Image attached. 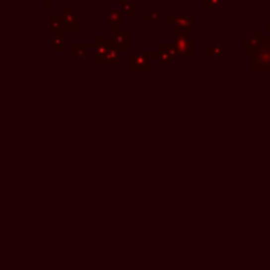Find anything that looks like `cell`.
<instances>
[{
  "mask_svg": "<svg viewBox=\"0 0 270 270\" xmlns=\"http://www.w3.org/2000/svg\"><path fill=\"white\" fill-rule=\"evenodd\" d=\"M172 45L179 51L180 59H193L195 57V40L190 37L187 30L174 29L172 30Z\"/></svg>",
  "mask_w": 270,
  "mask_h": 270,
  "instance_id": "cell-2",
  "label": "cell"
},
{
  "mask_svg": "<svg viewBox=\"0 0 270 270\" xmlns=\"http://www.w3.org/2000/svg\"><path fill=\"white\" fill-rule=\"evenodd\" d=\"M207 57L208 59H223L224 57V45L223 43H208L207 45Z\"/></svg>",
  "mask_w": 270,
  "mask_h": 270,
  "instance_id": "cell-12",
  "label": "cell"
},
{
  "mask_svg": "<svg viewBox=\"0 0 270 270\" xmlns=\"http://www.w3.org/2000/svg\"><path fill=\"white\" fill-rule=\"evenodd\" d=\"M111 38H112V43H114V46L120 52H130V30L128 29H120L114 32V37Z\"/></svg>",
  "mask_w": 270,
  "mask_h": 270,
  "instance_id": "cell-7",
  "label": "cell"
},
{
  "mask_svg": "<svg viewBox=\"0 0 270 270\" xmlns=\"http://www.w3.org/2000/svg\"><path fill=\"white\" fill-rule=\"evenodd\" d=\"M164 21L174 24V29H180V30H191L195 27V16L193 14H180V16H174V14H166L164 16Z\"/></svg>",
  "mask_w": 270,
  "mask_h": 270,
  "instance_id": "cell-5",
  "label": "cell"
},
{
  "mask_svg": "<svg viewBox=\"0 0 270 270\" xmlns=\"http://www.w3.org/2000/svg\"><path fill=\"white\" fill-rule=\"evenodd\" d=\"M158 19H160V11H158V10H152V11H149L147 14L142 16V21H144L145 24H149V22H156Z\"/></svg>",
  "mask_w": 270,
  "mask_h": 270,
  "instance_id": "cell-18",
  "label": "cell"
},
{
  "mask_svg": "<svg viewBox=\"0 0 270 270\" xmlns=\"http://www.w3.org/2000/svg\"><path fill=\"white\" fill-rule=\"evenodd\" d=\"M156 62H158V65H166V67H171V65H174V62L176 60H172L171 57H168V56H164V54H160L158 56V59H156Z\"/></svg>",
  "mask_w": 270,
  "mask_h": 270,
  "instance_id": "cell-19",
  "label": "cell"
},
{
  "mask_svg": "<svg viewBox=\"0 0 270 270\" xmlns=\"http://www.w3.org/2000/svg\"><path fill=\"white\" fill-rule=\"evenodd\" d=\"M92 51H95L93 43H74L71 45V57L76 60H84Z\"/></svg>",
  "mask_w": 270,
  "mask_h": 270,
  "instance_id": "cell-8",
  "label": "cell"
},
{
  "mask_svg": "<svg viewBox=\"0 0 270 270\" xmlns=\"http://www.w3.org/2000/svg\"><path fill=\"white\" fill-rule=\"evenodd\" d=\"M40 2H45V0H40ZM51 2H56V0H51Z\"/></svg>",
  "mask_w": 270,
  "mask_h": 270,
  "instance_id": "cell-22",
  "label": "cell"
},
{
  "mask_svg": "<svg viewBox=\"0 0 270 270\" xmlns=\"http://www.w3.org/2000/svg\"><path fill=\"white\" fill-rule=\"evenodd\" d=\"M224 0H201V6L205 8L207 13L210 16H215L218 10L223 6Z\"/></svg>",
  "mask_w": 270,
  "mask_h": 270,
  "instance_id": "cell-14",
  "label": "cell"
},
{
  "mask_svg": "<svg viewBox=\"0 0 270 270\" xmlns=\"http://www.w3.org/2000/svg\"><path fill=\"white\" fill-rule=\"evenodd\" d=\"M251 71L270 73V37L263 38V43L251 54Z\"/></svg>",
  "mask_w": 270,
  "mask_h": 270,
  "instance_id": "cell-1",
  "label": "cell"
},
{
  "mask_svg": "<svg viewBox=\"0 0 270 270\" xmlns=\"http://www.w3.org/2000/svg\"><path fill=\"white\" fill-rule=\"evenodd\" d=\"M64 22H65V29L67 30H77L79 29V19L74 13L71 6H67L64 10Z\"/></svg>",
  "mask_w": 270,
  "mask_h": 270,
  "instance_id": "cell-11",
  "label": "cell"
},
{
  "mask_svg": "<svg viewBox=\"0 0 270 270\" xmlns=\"http://www.w3.org/2000/svg\"><path fill=\"white\" fill-rule=\"evenodd\" d=\"M122 13L124 14H128V16H136L137 13V2L136 0H125L124 3H122Z\"/></svg>",
  "mask_w": 270,
  "mask_h": 270,
  "instance_id": "cell-16",
  "label": "cell"
},
{
  "mask_svg": "<svg viewBox=\"0 0 270 270\" xmlns=\"http://www.w3.org/2000/svg\"><path fill=\"white\" fill-rule=\"evenodd\" d=\"M93 45H95V57H93V65L95 67H106L109 65L108 62V54L111 48L114 46L111 37H95L93 38Z\"/></svg>",
  "mask_w": 270,
  "mask_h": 270,
  "instance_id": "cell-4",
  "label": "cell"
},
{
  "mask_svg": "<svg viewBox=\"0 0 270 270\" xmlns=\"http://www.w3.org/2000/svg\"><path fill=\"white\" fill-rule=\"evenodd\" d=\"M65 30H49V49L54 52L65 51Z\"/></svg>",
  "mask_w": 270,
  "mask_h": 270,
  "instance_id": "cell-6",
  "label": "cell"
},
{
  "mask_svg": "<svg viewBox=\"0 0 270 270\" xmlns=\"http://www.w3.org/2000/svg\"><path fill=\"white\" fill-rule=\"evenodd\" d=\"M51 5V0H45V2H43V6H45V8H48Z\"/></svg>",
  "mask_w": 270,
  "mask_h": 270,
  "instance_id": "cell-21",
  "label": "cell"
},
{
  "mask_svg": "<svg viewBox=\"0 0 270 270\" xmlns=\"http://www.w3.org/2000/svg\"><path fill=\"white\" fill-rule=\"evenodd\" d=\"M158 52H160V54H164V56L171 57L172 60L180 59L179 51L176 49V46H174L172 43H160V45H158Z\"/></svg>",
  "mask_w": 270,
  "mask_h": 270,
  "instance_id": "cell-13",
  "label": "cell"
},
{
  "mask_svg": "<svg viewBox=\"0 0 270 270\" xmlns=\"http://www.w3.org/2000/svg\"><path fill=\"white\" fill-rule=\"evenodd\" d=\"M266 30H267V35H269V37H270V21L266 24Z\"/></svg>",
  "mask_w": 270,
  "mask_h": 270,
  "instance_id": "cell-20",
  "label": "cell"
},
{
  "mask_svg": "<svg viewBox=\"0 0 270 270\" xmlns=\"http://www.w3.org/2000/svg\"><path fill=\"white\" fill-rule=\"evenodd\" d=\"M108 29L109 30H120L124 29V13L122 10H117V8H111L108 13Z\"/></svg>",
  "mask_w": 270,
  "mask_h": 270,
  "instance_id": "cell-9",
  "label": "cell"
},
{
  "mask_svg": "<svg viewBox=\"0 0 270 270\" xmlns=\"http://www.w3.org/2000/svg\"><path fill=\"white\" fill-rule=\"evenodd\" d=\"M152 69V57L149 51H130L128 52V71L130 73H149Z\"/></svg>",
  "mask_w": 270,
  "mask_h": 270,
  "instance_id": "cell-3",
  "label": "cell"
},
{
  "mask_svg": "<svg viewBox=\"0 0 270 270\" xmlns=\"http://www.w3.org/2000/svg\"><path fill=\"white\" fill-rule=\"evenodd\" d=\"M263 38L259 33V29H253L251 30V35L243 40V49L248 51V52H253L255 49H258L261 46V43H263Z\"/></svg>",
  "mask_w": 270,
  "mask_h": 270,
  "instance_id": "cell-10",
  "label": "cell"
},
{
  "mask_svg": "<svg viewBox=\"0 0 270 270\" xmlns=\"http://www.w3.org/2000/svg\"><path fill=\"white\" fill-rule=\"evenodd\" d=\"M108 62L109 64H114L117 67H122L124 65V60H122V52L116 48V46H112L111 51H109V54H108Z\"/></svg>",
  "mask_w": 270,
  "mask_h": 270,
  "instance_id": "cell-17",
  "label": "cell"
},
{
  "mask_svg": "<svg viewBox=\"0 0 270 270\" xmlns=\"http://www.w3.org/2000/svg\"><path fill=\"white\" fill-rule=\"evenodd\" d=\"M49 22H51V29L49 30H67L62 14H51Z\"/></svg>",
  "mask_w": 270,
  "mask_h": 270,
  "instance_id": "cell-15",
  "label": "cell"
}]
</instances>
